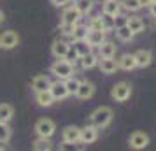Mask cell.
<instances>
[{
  "mask_svg": "<svg viewBox=\"0 0 156 151\" xmlns=\"http://www.w3.org/2000/svg\"><path fill=\"white\" fill-rule=\"evenodd\" d=\"M112 109L107 107V106H102V107L95 109L90 116V121H91L93 127H97V128H105L109 123L112 121Z\"/></svg>",
  "mask_w": 156,
  "mask_h": 151,
  "instance_id": "obj_1",
  "label": "cell"
},
{
  "mask_svg": "<svg viewBox=\"0 0 156 151\" xmlns=\"http://www.w3.org/2000/svg\"><path fill=\"white\" fill-rule=\"evenodd\" d=\"M51 74H55L58 79H67L74 74V63L67 62L63 58H58L56 62L51 65Z\"/></svg>",
  "mask_w": 156,
  "mask_h": 151,
  "instance_id": "obj_2",
  "label": "cell"
},
{
  "mask_svg": "<svg viewBox=\"0 0 156 151\" xmlns=\"http://www.w3.org/2000/svg\"><path fill=\"white\" fill-rule=\"evenodd\" d=\"M130 95H132V86L125 83V81H121L118 84H114V88L111 90V97H112L114 100L118 102H125L130 99Z\"/></svg>",
  "mask_w": 156,
  "mask_h": 151,
  "instance_id": "obj_3",
  "label": "cell"
},
{
  "mask_svg": "<svg viewBox=\"0 0 156 151\" xmlns=\"http://www.w3.org/2000/svg\"><path fill=\"white\" fill-rule=\"evenodd\" d=\"M55 130H56V125L49 118H41L35 123V132H37V135H41V137H51L55 134Z\"/></svg>",
  "mask_w": 156,
  "mask_h": 151,
  "instance_id": "obj_4",
  "label": "cell"
},
{
  "mask_svg": "<svg viewBox=\"0 0 156 151\" xmlns=\"http://www.w3.org/2000/svg\"><path fill=\"white\" fill-rule=\"evenodd\" d=\"M18 42H20V37H18V34L12 32V30L0 34V48H2V49H12V48L18 46Z\"/></svg>",
  "mask_w": 156,
  "mask_h": 151,
  "instance_id": "obj_5",
  "label": "cell"
},
{
  "mask_svg": "<svg viewBox=\"0 0 156 151\" xmlns=\"http://www.w3.org/2000/svg\"><path fill=\"white\" fill-rule=\"evenodd\" d=\"M98 137V128L93 127V125H86L84 128H81V137H79V142L83 144H93Z\"/></svg>",
  "mask_w": 156,
  "mask_h": 151,
  "instance_id": "obj_6",
  "label": "cell"
},
{
  "mask_svg": "<svg viewBox=\"0 0 156 151\" xmlns=\"http://www.w3.org/2000/svg\"><path fill=\"white\" fill-rule=\"evenodd\" d=\"M130 146L133 148V149H144L146 146L149 144V135L147 134H144V132H133L132 135H130Z\"/></svg>",
  "mask_w": 156,
  "mask_h": 151,
  "instance_id": "obj_7",
  "label": "cell"
},
{
  "mask_svg": "<svg viewBox=\"0 0 156 151\" xmlns=\"http://www.w3.org/2000/svg\"><path fill=\"white\" fill-rule=\"evenodd\" d=\"M84 41L90 44L91 48H98L100 44L105 41V30H91V28H90Z\"/></svg>",
  "mask_w": 156,
  "mask_h": 151,
  "instance_id": "obj_8",
  "label": "cell"
},
{
  "mask_svg": "<svg viewBox=\"0 0 156 151\" xmlns=\"http://www.w3.org/2000/svg\"><path fill=\"white\" fill-rule=\"evenodd\" d=\"M119 11H121V2L119 0H105L104 5H102V13H104V16H107V18L118 16Z\"/></svg>",
  "mask_w": 156,
  "mask_h": 151,
  "instance_id": "obj_9",
  "label": "cell"
},
{
  "mask_svg": "<svg viewBox=\"0 0 156 151\" xmlns=\"http://www.w3.org/2000/svg\"><path fill=\"white\" fill-rule=\"evenodd\" d=\"M79 20H81V13H79V9L76 7V5L67 7L63 11L62 23H67V25H76V23H79Z\"/></svg>",
  "mask_w": 156,
  "mask_h": 151,
  "instance_id": "obj_10",
  "label": "cell"
},
{
  "mask_svg": "<svg viewBox=\"0 0 156 151\" xmlns=\"http://www.w3.org/2000/svg\"><path fill=\"white\" fill-rule=\"evenodd\" d=\"M133 58H135V65L144 69V67H147V65L153 62V53L149 49H139L133 55Z\"/></svg>",
  "mask_w": 156,
  "mask_h": 151,
  "instance_id": "obj_11",
  "label": "cell"
},
{
  "mask_svg": "<svg viewBox=\"0 0 156 151\" xmlns=\"http://www.w3.org/2000/svg\"><path fill=\"white\" fill-rule=\"evenodd\" d=\"M79 137H81V128L76 125H69L63 128V142H79Z\"/></svg>",
  "mask_w": 156,
  "mask_h": 151,
  "instance_id": "obj_12",
  "label": "cell"
},
{
  "mask_svg": "<svg viewBox=\"0 0 156 151\" xmlns=\"http://www.w3.org/2000/svg\"><path fill=\"white\" fill-rule=\"evenodd\" d=\"M49 92H51V95H53L55 100H63V99L69 97V92H67V88H65V83H60V81L51 83Z\"/></svg>",
  "mask_w": 156,
  "mask_h": 151,
  "instance_id": "obj_13",
  "label": "cell"
},
{
  "mask_svg": "<svg viewBox=\"0 0 156 151\" xmlns=\"http://www.w3.org/2000/svg\"><path fill=\"white\" fill-rule=\"evenodd\" d=\"M98 67H100V70L104 72V74H114V72L119 69V67H118V62L114 60V56L102 58V60L98 62Z\"/></svg>",
  "mask_w": 156,
  "mask_h": 151,
  "instance_id": "obj_14",
  "label": "cell"
},
{
  "mask_svg": "<svg viewBox=\"0 0 156 151\" xmlns=\"http://www.w3.org/2000/svg\"><path fill=\"white\" fill-rule=\"evenodd\" d=\"M35 102L41 107H49L55 104V99H53L49 90H44V92H35Z\"/></svg>",
  "mask_w": 156,
  "mask_h": 151,
  "instance_id": "obj_15",
  "label": "cell"
},
{
  "mask_svg": "<svg viewBox=\"0 0 156 151\" xmlns=\"http://www.w3.org/2000/svg\"><path fill=\"white\" fill-rule=\"evenodd\" d=\"M51 81L48 76H35L32 79V90L34 92H44V90H49Z\"/></svg>",
  "mask_w": 156,
  "mask_h": 151,
  "instance_id": "obj_16",
  "label": "cell"
},
{
  "mask_svg": "<svg viewBox=\"0 0 156 151\" xmlns=\"http://www.w3.org/2000/svg\"><path fill=\"white\" fill-rule=\"evenodd\" d=\"M93 93H95V86H93L91 83H79V88H77V92H76V95H77L79 99L86 100V99L93 97Z\"/></svg>",
  "mask_w": 156,
  "mask_h": 151,
  "instance_id": "obj_17",
  "label": "cell"
},
{
  "mask_svg": "<svg viewBox=\"0 0 156 151\" xmlns=\"http://www.w3.org/2000/svg\"><path fill=\"white\" fill-rule=\"evenodd\" d=\"M67 49H69V44L63 42L62 39L55 41V42H53V46H51V51H53V55H55L56 58H63L65 53H67Z\"/></svg>",
  "mask_w": 156,
  "mask_h": 151,
  "instance_id": "obj_18",
  "label": "cell"
},
{
  "mask_svg": "<svg viewBox=\"0 0 156 151\" xmlns=\"http://www.w3.org/2000/svg\"><path fill=\"white\" fill-rule=\"evenodd\" d=\"M116 35H118V39L123 41V42H130V41L133 39L135 34L128 28V25H123V27H119V28H116Z\"/></svg>",
  "mask_w": 156,
  "mask_h": 151,
  "instance_id": "obj_19",
  "label": "cell"
},
{
  "mask_svg": "<svg viewBox=\"0 0 156 151\" xmlns=\"http://www.w3.org/2000/svg\"><path fill=\"white\" fill-rule=\"evenodd\" d=\"M14 114V109L11 104H0V123H9Z\"/></svg>",
  "mask_w": 156,
  "mask_h": 151,
  "instance_id": "obj_20",
  "label": "cell"
},
{
  "mask_svg": "<svg viewBox=\"0 0 156 151\" xmlns=\"http://www.w3.org/2000/svg\"><path fill=\"white\" fill-rule=\"evenodd\" d=\"M118 67H121V69H125V70H132V69H135L137 65H135V58L133 55H123V56L118 60Z\"/></svg>",
  "mask_w": 156,
  "mask_h": 151,
  "instance_id": "obj_21",
  "label": "cell"
},
{
  "mask_svg": "<svg viewBox=\"0 0 156 151\" xmlns=\"http://www.w3.org/2000/svg\"><path fill=\"white\" fill-rule=\"evenodd\" d=\"M126 25H128V28L132 30L133 34H140L142 30H144V21H142L140 18H139V16H133V18H128Z\"/></svg>",
  "mask_w": 156,
  "mask_h": 151,
  "instance_id": "obj_22",
  "label": "cell"
},
{
  "mask_svg": "<svg viewBox=\"0 0 156 151\" xmlns=\"http://www.w3.org/2000/svg\"><path fill=\"white\" fill-rule=\"evenodd\" d=\"M98 49H100V56L102 58H109V56H114L116 55V46H114L112 42H104L98 46Z\"/></svg>",
  "mask_w": 156,
  "mask_h": 151,
  "instance_id": "obj_23",
  "label": "cell"
},
{
  "mask_svg": "<svg viewBox=\"0 0 156 151\" xmlns=\"http://www.w3.org/2000/svg\"><path fill=\"white\" fill-rule=\"evenodd\" d=\"M79 62L83 65V69H93L95 65L98 63V60H97V56L93 53H88L84 56H79Z\"/></svg>",
  "mask_w": 156,
  "mask_h": 151,
  "instance_id": "obj_24",
  "label": "cell"
},
{
  "mask_svg": "<svg viewBox=\"0 0 156 151\" xmlns=\"http://www.w3.org/2000/svg\"><path fill=\"white\" fill-rule=\"evenodd\" d=\"M34 149L35 151H49L51 149V141L49 137H41L37 141H34Z\"/></svg>",
  "mask_w": 156,
  "mask_h": 151,
  "instance_id": "obj_25",
  "label": "cell"
},
{
  "mask_svg": "<svg viewBox=\"0 0 156 151\" xmlns=\"http://www.w3.org/2000/svg\"><path fill=\"white\" fill-rule=\"evenodd\" d=\"M88 30H90V28H88L86 25H79V23H76L72 35H74V39H76V41H84L86 35H88Z\"/></svg>",
  "mask_w": 156,
  "mask_h": 151,
  "instance_id": "obj_26",
  "label": "cell"
},
{
  "mask_svg": "<svg viewBox=\"0 0 156 151\" xmlns=\"http://www.w3.org/2000/svg\"><path fill=\"white\" fill-rule=\"evenodd\" d=\"M74 48H76L79 56H84L88 53H91V46L86 42V41H76V42H74Z\"/></svg>",
  "mask_w": 156,
  "mask_h": 151,
  "instance_id": "obj_27",
  "label": "cell"
},
{
  "mask_svg": "<svg viewBox=\"0 0 156 151\" xmlns=\"http://www.w3.org/2000/svg\"><path fill=\"white\" fill-rule=\"evenodd\" d=\"M65 83V88H67V92H69V95H76V92H77V88H79V83L81 81L76 79V77H67V79L63 81Z\"/></svg>",
  "mask_w": 156,
  "mask_h": 151,
  "instance_id": "obj_28",
  "label": "cell"
},
{
  "mask_svg": "<svg viewBox=\"0 0 156 151\" xmlns=\"http://www.w3.org/2000/svg\"><path fill=\"white\" fill-rule=\"evenodd\" d=\"M63 60L70 62V63L79 62V55H77V51H76V48H74V44H70V46H69V49H67V53H65Z\"/></svg>",
  "mask_w": 156,
  "mask_h": 151,
  "instance_id": "obj_29",
  "label": "cell"
},
{
  "mask_svg": "<svg viewBox=\"0 0 156 151\" xmlns=\"http://www.w3.org/2000/svg\"><path fill=\"white\" fill-rule=\"evenodd\" d=\"M119 2H121V7L128 9V11H139L142 7L140 0H119Z\"/></svg>",
  "mask_w": 156,
  "mask_h": 151,
  "instance_id": "obj_30",
  "label": "cell"
},
{
  "mask_svg": "<svg viewBox=\"0 0 156 151\" xmlns=\"http://www.w3.org/2000/svg\"><path fill=\"white\" fill-rule=\"evenodd\" d=\"M11 139V128L7 123H0V142L5 144Z\"/></svg>",
  "mask_w": 156,
  "mask_h": 151,
  "instance_id": "obj_31",
  "label": "cell"
},
{
  "mask_svg": "<svg viewBox=\"0 0 156 151\" xmlns=\"http://www.w3.org/2000/svg\"><path fill=\"white\" fill-rule=\"evenodd\" d=\"M76 7L79 9L81 14H86V13L93 7V0H77V2H76Z\"/></svg>",
  "mask_w": 156,
  "mask_h": 151,
  "instance_id": "obj_32",
  "label": "cell"
},
{
  "mask_svg": "<svg viewBox=\"0 0 156 151\" xmlns=\"http://www.w3.org/2000/svg\"><path fill=\"white\" fill-rule=\"evenodd\" d=\"M88 28H91V30H105L104 28V18H100V16L93 18L91 21H90V27H88Z\"/></svg>",
  "mask_w": 156,
  "mask_h": 151,
  "instance_id": "obj_33",
  "label": "cell"
},
{
  "mask_svg": "<svg viewBox=\"0 0 156 151\" xmlns=\"http://www.w3.org/2000/svg\"><path fill=\"white\" fill-rule=\"evenodd\" d=\"M112 21H114V28H119V27H123V25H126L128 18L118 14V16H114V18H112Z\"/></svg>",
  "mask_w": 156,
  "mask_h": 151,
  "instance_id": "obj_34",
  "label": "cell"
},
{
  "mask_svg": "<svg viewBox=\"0 0 156 151\" xmlns=\"http://www.w3.org/2000/svg\"><path fill=\"white\" fill-rule=\"evenodd\" d=\"M60 39H62L63 42H67L69 46L76 42V39H74V35H72V34H62V37H60Z\"/></svg>",
  "mask_w": 156,
  "mask_h": 151,
  "instance_id": "obj_35",
  "label": "cell"
},
{
  "mask_svg": "<svg viewBox=\"0 0 156 151\" xmlns=\"http://www.w3.org/2000/svg\"><path fill=\"white\" fill-rule=\"evenodd\" d=\"M62 149H67V151L76 149V142H63L62 144Z\"/></svg>",
  "mask_w": 156,
  "mask_h": 151,
  "instance_id": "obj_36",
  "label": "cell"
},
{
  "mask_svg": "<svg viewBox=\"0 0 156 151\" xmlns=\"http://www.w3.org/2000/svg\"><path fill=\"white\" fill-rule=\"evenodd\" d=\"M67 2L69 0H51V4L56 5V7H63V5H67Z\"/></svg>",
  "mask_w": 156,
  "mask_h": 151,
  "instance_id": "obj_37",
  "label": "cell"
},
{
  "mask_svg": "<svg viewBox=\"0 0 156 151\" xmlns=\"http://www.w3.org/2000/svg\"><path fill=\"white\" fill-rule=\"evenodd\" d=\"M149 7H151V14H153V16L156 18V2H153V4H151Z\"/></svg>",
  "mask_w": 156,
  "mask_h": 151,
  "instance_id": "obj_38",
  "label": "cell"
},
{
  "mask_svg": "<svg viewBox=\"0 0 156 151\" xmlns=\"http://www.w3.org/2000/svg\"><path fill=\"white\" fill-rule=\"evenodd\" d=\"M151 2H153V0H140V5L142 7H144V5H151Z\"/></svg>",
  "mask_w": 156,
  "mask_h": 151,
  "instance_id": "obj_39",
  "label": "cell"
},
{
  "mask_svg": "<svg viewBox=\"0 0 156 151\" xmlns=\"http://www.w3.org/2000/svg\"><path fill=\"white\" fill-rule=\"evenodd\" d=\"M4 21V13H2V11H0V23Z\"/></svg>",
  "mask_w": 156,
  "mask_h": 151,
  "instance_id": "obj_40",
  "label": "cell"
},
{
  "mask_svg": "<svg viewBox=\"0 0 156 151\" xmlns=\"http://www.w3.org/2000/svg\"><path fill=\"white\" fill-rule=\"evenodd\" d=\"M72 2H77V0H72Z\"/></svg>",
  "mask_w": 156,
  "mask_h": 151,
  "instance_id": "obj_41",
  "label": "cell"
},
{
  "mask_svg": "<svg viewBox=\"0 0 156 151\" xmlns=\"http://www.w3.org/2000/svg\"><path fill=\"white\" fill-rule=\"evenodd\" d=\"M153 2H156V0H153ZM153 2H151V4H153Z\"/></svg>",
  "mask_w": 156,
  "mask_h": 151,
  "instance_id": "obj_42",
  "label": "cell"
}]
</instances>
